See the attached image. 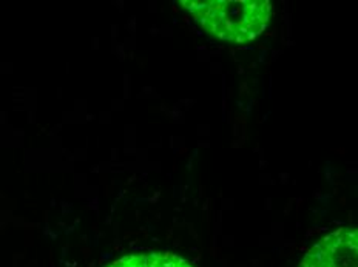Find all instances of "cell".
Wrapping results in <instances>:
<instances>
[{
  "mask_svg": "<svg viewBox=\"0 0 358 267\" xmlns=\"http://www.w3.org/2000/svg\"><path fill=\"white\" fill-rule=\"evenodd\" d=\"M181 3L208 33L234 43L255 41L272 17L268 0H182Z\"/></svg>",
  "mask_w": 358,
  "mask_h": 267,
  "instance_id": "1",
  "label": "cell"
},
{
  "mask_svg": "<svg viewBox=\"0 0 358 267\" xmlns=\"http://www.w3.org/2000/svg\"><path fill=\"white\" fill-rule=\"evenodd\" d=\"M108 267H192L189 261L169 252H152L124 257Z\"/></svg>",
  "mask_w": 358,
  "mask_h": 267,
  "instance_id": "3",
  "label": "cell"
},
{
  "mask_svg": "<svg viewBox=\"0 0 358 267\" xmlns=\"http://www.w3.org/2000/svg\"><path fill=\"white\" fill-rule=\"evenodd\" d=\"M300 267H358V232L341 227L309 249Z\"/></svg>",
  "mask_w": 358,
  "mask_h": 267,
  "instance_id": "2",
  "label": "cell"
}]
</instances>
